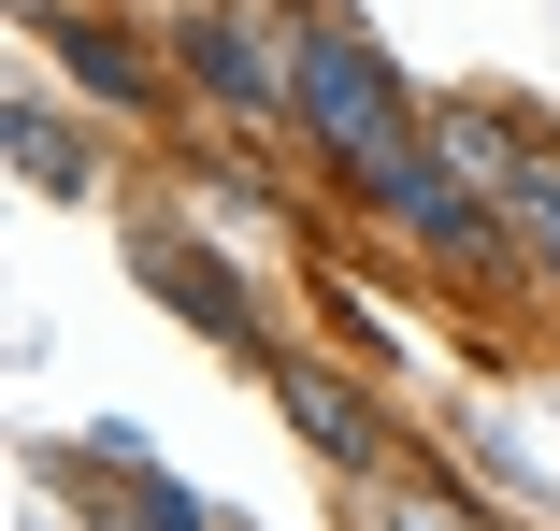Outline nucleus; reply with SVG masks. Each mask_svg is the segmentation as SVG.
Here are the masks:
<instances>
[{
    "instance_id": "f257e3e1",
    "label": "nucleus",
    "mask_w": 560,
    "mask_h": 531,
    "mask_svg": "<svg viewBox=\"0 0 560 531\" xmlns=\"http://www.w3.org/2000/svg\"><path fill=\"white\" fill-rule=\"evenodd\" d=\"M288 101L316 116V144L346 158V187L374 201L388 231H417V245H445V259H475V245H489V231H475V201L445 187V158L417 144L402 86H388V58H374L360 30H302V44H288Z\"/></svg>"
},
{
    "instance_id": "f03ea898",
    "label": "nucleus",
    "mask_w": 560,
    "mask_h": 531,
    "mask_svg": "<svg viewBox=\"0 0 560 531\" xmlns=\"http://www.w3.org/2000/svg\"><path fill=\"white\" fill-rule=\"evenodd\" d=\"M503 201H517V231L560 259V158H503Z\"/></svg>"
},
{
    "instance_id": "7ed1b4c3",
    "label": "nucleus",
    "mask_w": 560,
    "mask_h": 531,
    "mask_svg": "<svg viewBox=\"0 0 560 531\" xmlns=\"http://www.w3.org/2000/svg\"><path fill=\"white\" fill-rule=\"evenodd\" d=\"M15 173H30V187H86L72 130H58V116H30V101H15Z\"/></svg>"
},
{
    "instance_id": "20e7f679",
    "label": "nucleus",
    "mask_w": 560,
    "mask_h": 531,
    "mask_svg": "<svg viewBox=\"0 0 560 531\" xmlns=\"http://www.w3.org/2000/svg\"><path fill=\"white\" fill-rule=\"evenodd\" d=\"M374 531H475V517H445V503H417V488H374Z\"/></svg>"
}]
</instances>
